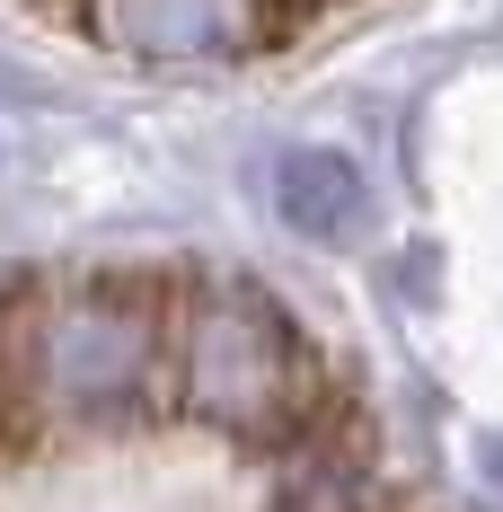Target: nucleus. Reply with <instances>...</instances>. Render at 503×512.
I'll return each instance as SVG.
<instances>
[{"mask_svg": "<svg viewBox=\"0 0 503 512\" xmlns=\"http://www.w3.org/2000/svg\"><path fill=\"white\" fill-rule=\"evenodd\" d=\"M168 354V327L133 292H62L18 327V389L53 424H124L142 415Z\"/></svg>", "mask_w": 503, "mask_h": 512, "instance_id": "nucleus-1", "label": "nucleus"}, {"mask_svg": "<svg viewBox=\"0 0 503 512\" xmlns=\"http://www.w3.org/2000/svg\"><path fill=\"white\" fill-rule=\"evenodd\" d=\"M168 354H177V398L221 433H283L309 398V362H301L292 318L248 283L195 292L186 318L168 327Z\"/></svg>", "mask_w": 503, "mask_h": 512, "instance_id": "nucleus-2", "label": "nucleus"}, {"mask_svg": "<svg viewBox=\"0 0 503 512\" xmlns=\"http://www.w3.org/2000/svg\"><path fill=\"white\" fill-rule=\"evenodd\" d=\"M98 18L142 62H239L265 45V0H98Z\"/></svg>", "mask_w": 503, "mask_h": 512, "instance_id": "nucleus-3", "label": "nucleus"}, {"mask_svg": "<svg viewBox=\"0 0 503 512\" xmlns=\"http://www.w3.org/2000/svg\"><path fill=\"white\" fill-rule=\"evenodd\" d=\"M274 212L318 248H345L371 221V186H362V168L345 151H283L274 159Z\"/></svg>", "mask_w": 503, "mask_h": 512, "instance_id": "nucleus-4", "label": "nucleus"}, {"mask_svg": "<svg viewBox=\"0 0 503 512\" xmlns=\"http://www.w3.org/2000/svg\"><path fill=\"white\" fill-rule=\"evenodd\" d=\"M468 477H477V512H503V433H477Z\"/></svg>", "mask_w": 503, "mask_h": 512, "instance_id": "nucleus-5", "label": "nucleus"}]
</instances>
